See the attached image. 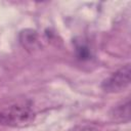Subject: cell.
Masks as SVG:
<instances>
[{
	"label": "cell",
	"instance_id": "6da1fadb",
	"mask_svg": "<svg viewBox=\"0 0 131 131\" xmlns=\"http://www.w3.org/2000/svg\"><path fill=\"white\" fill-rule=\"evenodd\" d=\"M35 119V112L29 100H17L0 108V124L9 127H24Z\"/></svg>",
	"mask_w": 131,
	"mask_h": 131
},
{
	"label": "cell",
	"instance_id": "7a4b0ae2",
	"mask_svg": "<svg viewBox=\"0 0 131 131\" xmlns=\"http://www.w3.org/2000/svg\"><path fill=\"white\" fill-rule=\"evenodd\" d=\"M130 64H126L125 67L119 69L115 73H113L108 78H106L102 84L101 87L106 92H120L127 88L130 84Z\"/></svg>",
	"mask_w": 131,
	"mask_h": 131
},
{
	"label": "cell",
	"instance_id": "3957f363",
	"mask_svg": "<svg viewBox=\"0 0 131 131\" xmlns=\"http://www.w3.org/2000/svg\"><path fill=\"white\" fill-rule=\"evenodd\" d=\"M19 42L29 51L36 50L40 47L38 33L32 29H26L19 33Z\"/></svg>",
	"mask_w": 131,
	"mask_h": 131
},
{
	"label": "cell",
	"instance_id": "277c9868",
	"mask_svg": "<svg viewBox=\"0 0 131 131\" xmlns=\"http://www.w3.org/2000/svg\"><path fill=\"white\" fill-rule=\"evenodd\" d=\"M111 117L116 122H120V123L128 122L130 119V100H129V98H127L125 101L116 105L111 112Z\"/></svg>",
	"mask_w": 131,
	"mask_h": 131
},
{
	"label": "cell",
	"instance_id": "5b68a950",
	"mask_svg": "<svg viewBox=\"0 0 131 131\" xmlns=\"http://www.w3.org/2000/svg\"><path fill=\"white\" fill-rule=\"evenodd\" d=\"M76 53H77L78 58L82 60L89 59L91 56V51L89 47L85 43H82V42H79L76 44Z\"/></svg>",
	"mask_w": 131,
	"mask_h": 131
},
{
	"label": "cell",
	"instance_id": "8992f818",
	"mask_svg": "<svg viewBox=\"0 0 131 131\" xmlns=\"http://www.w3.org/2000/svg\"><path fill=\"white\" fill-rule=\"evenodd\" d=\"M72 131H100L92 126H78V127H75Z\"/></svg>",
	"mask_w": 131,
	"mask_h": 131
}]
</instances>
